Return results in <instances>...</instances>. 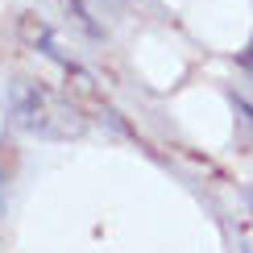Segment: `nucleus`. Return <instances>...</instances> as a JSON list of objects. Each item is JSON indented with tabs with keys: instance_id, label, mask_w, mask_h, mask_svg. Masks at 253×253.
Wrapping results in <instances>:
<instances>
[{
	"instance_id": "f257e3e1",
	"label": "nucleus",
	"mask_w": 253,
	"mask_h": 253,
	"mask_svg": "<svg viewBox=\"0 0 253 253\" xmlns=\"http://www.w3.org/2000/svg\"><path fill=\"white\" fill-rule=\"evenodd\" d=\"M8 112H13V125L29 137H42V141H71V137L87 133V121L71 100H62L58 91H50L46 83H29L17 79L8 87Z\"/></svg>"
},
{
	"instance_id": "7ed1b4c3",
	"label": "nucleus",
	"mask_w": 253,
	"mask_h": 253,
	"mask_svg": "<svg viewBox=\"0 0 253 253\" xmlns=\"http://www.w3.org/2000/svg\"><path fill=\"white\" fill-rule=\"evenodd\" d=\"M0 183H4V178H0Z\"/></svg>"
},
{
	"instance_id": "f03ea898",
	"label": "nucleus",
	"mask_w": 253,
	"mask_h": 253,
	"mask_svg": "<svg viewBox=\"0 0 253 253\" xmlns=\"http://www.w3.org/2000/svg\"><path fill=\"white\" fill-rule=\"evenodd\" d=\"M62 4L71 8V17H75L79 25L87 29V34H100V29H96V21H91V13H87V4H83V0H62Z\"/></svg>"
}]
</instances>
